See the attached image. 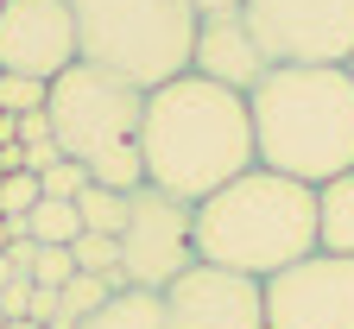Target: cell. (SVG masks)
Segmentation results:
<instances>
[{
    "instance_id": "6da1fadb",
    "label": "cell",
    "mask_w": 354,
    "mask_h": 329,
    "mask_svg": "<svg viewBox=\"0 0 354 329\" xmlns=\"http://www.w3.org/2000/svg\"><path fill=\"white\" fill-rule=\"evenodd\" d=\"M140 159H146V184H158V190L184 197V203H203L228 177L259 165L247 96H234V89H221L196 70L146 89Z\"/></svg>"
},
{
    "instance_id": "7a4b0ae2",
    "label": "cell",
    "mask_w": 354,
    "mask_h": 329,
    "mask_svg": "<svg viewBox=\"0 0 354 329\" xmlns=\"http://www.w3.org/2000/svg\"><path fill=\"white\" fill-rule=\"evenodd\" d=\"M253 159L297 184L354 171V82L342 64H272L253 82Z\"/></svg>"
},
{
    "instance_id": "3957f363",
    "label": "cell",
    "mask_w": 354,
    "mask_h": 329,
    "mask_svg": "<svg viewBox=\"0 0 354 329\" xmlns=\"http://www.w3.org/2000/svg\"><path fill=\"white\" fill-rule=\"evenodd\" d=\"M304 254H317V184L253 165L196 203V260L272 278Z\"/></svg>"
},
{
    "instance_id": "277c9868",
    "label": "cell",
    "mask_w": 354,
    "mask_h": 329,
    "mask_svg": "<svg viewBox=\"0 0 354 329\" xmlns=\"http://www.w3.org/2000/svg\"><path fill=\"white\" fill-rule=\"evenodd\" d=\"M51 133L64 159L88 165L95 184L114 190H140L146 184V159H140V127H146V89L127 82L102 64H70L64 76H51Z\"/></svg>"
},
{
    "instance_id": "5b68a950",
    "label": "cell",
    "mask_w": 354,
    "mask_h": 329,
    "mask_svg": "<svg viewBox=\"0 0 354 329\" xmlns=\"http://www.w3.org/2000/svg\"><path fill=\"white\" fill-rule=\"evenodd\" d=\"M76 57L102 64L140 89H158L190 70L196 7L190 0H70Z\"/></svg>"
},
{
    "instance_id": "8992f818",
    "label": "cell",
    "mask_w": 354,
    "mask_h": 329,
    "mask_svg": "<svg viewBox=\"0 0 354 329\" xmlns=\"http://www.w3.org/2000/svg\"><path fill=\"white\" fill-rule=\"evenodd\" d=\"M196 260V203L140 184L127 203V228H120V272L127 285H152L165 292L177 272Z\"/></svg>"
},
{
    "instance_id": "52a82bcc",
    "label": "cell",
    "mask_w": 354,
    "mask_h": 329,
    "mask_svg": "<svg viewBox=\"0 0 354 329\" xmlns=\"http://www.w3.org/2000/svg\"><path fill=\"white\" fill-rule=\"evenodd\" d=\"M241 13L272 64H342L354 51V0H247Z\"/></svg>"
},
{
    "instance_id": "ba28073f",
    "label": "cell",
    "mask_w": 354,
    "mask_h": 329,
    "mask_svg": "<svg viewBox=\"0 0 354 329\" xmlns=\"http://www.w3.org/2000/svg\"><path fill=\"white\" fill-rule=\"evenodd\" d=\"M266 329H354V260L304 254L266 278Z\"/></svg>"
},
{
    "instance_id": "9c48e42d",
    "label": "cell",
    "mask_w": 354,
    "mask_h": 329,
    "mask_svg": "<svg viewBox=\"0 0 354 329\" xmlns=\"http://www.w3.org/2000/svg\"><path fill=\"white\" fill-rule=\"evenodd\" d=\"M158 298L171 329H266V278L215 260H190Z\"/></svg>"
},
{
    "instance_id": "30bf717a",
    "label": "cell",
    "mask_w": 354,
    "mask_h": 329,
    "mask_svg": "<svg viewBox=\"0 0 354 329\" xmlns=\"http://www.w3.org/2000/svg\"><path fill=\"white\" fill-rule=\"evenodd\" d=\"M76 64L70 0H0V70L51 82Z\"/></svg>"
},
{
    "instance_id": "8fae6325",
    "label": "cell",
    "mask_w": 354,
    "mask_h": 329,
    "mask_svg": "<svg viewBox=\"0 0 354 329\" xmlns=\"http://www.w3.org/2000/svg\"><path fill=\"white\" fill-rule=\"evenodd\" d=\"M190 70L234 89V96H253V82L272 70V57H266V44L253 38L247 13L228 7V13H196V44H190Z\"/></svg>"
},
{
    "instance_id": "7c38bea8",
    "label": "cell",
    "mask_w": 354,
    "mask_h": 329,
    "mask_svg": "<svg viewBox=\"0 0 354 329\" xmlns=\"http://www.w3.org/2000/svg\"><path fill=\"white\" fill-rule=\"evenodd\" d=\"M76 329H171V323H165V298L152 285H120V292H108L95 310H88Z\"/></svg>"
},
{
    "instance_id": "4fadbf2b",
    "label": "cell",
    "mask_w": 354,
    "mask_h": 329,
    "mask_svg": "<svg viewBox=\"0 0 354 329\" xmlns=\"http://www.w3.org/2000/svg\"><path fill=\"white\" fill-rule=\"evenodd\" d=\"M317 247L354 260V171L317 184Z\"/></svg>"
},
{
    "instance_id": "5bb4252c",
    "label": "cell",
    "mask_w": 354,
    "mask_h": 329,
    "mask_svg": "<svg viewBox=\"0 0 354 329\" xmlns=\"http://www.w3.org/2000/svg\"><path fill=\"white\" fill-rule=\"evenodd\" d=\"M26 234H32V241H44V247H70L76 234H82V215H76V203H64V197H38V203L26 209Z\"/></svg>"
},
{
    "instance_id": "9a60e30c",
    "label": "cell",
    "mask_w": 354,
    "mask_h": 329,
    "mask_svg": "<svg viewBox=\"0 0 354 329\" xmlns=\"http://www.w3.org/2000/svg\"><path fill=\"white\" fill-rule=\"evenodd\" d=\"M127 203H133V190H114V184H88V190L76 197V215H82V228H88V234H120V228H127Z\"/></svg>"
},
{
    "instance_id": "2e32d148",
    "label": "cell",
    "mask_w": 354,
    "mask_h": 329,
    "mask_svg": "<svg viewBox=\"0 0 354 329\" xmlns=\"http://www.w3.org/2000/svg\"><path fill=\"white\" fill-rule=\"evenodd\" d=\"M108 292H120L114 278H102V272H76L70 285H57V323H51V329H76L88 310L108 298Z\"/></svg>"
},
{
    "instance_id": "e0dca14e",
    "label": "cell",
    "mask_w": 354,
    "mask_h": 329,
    "mask_svg": "<svg viewBox=\"0 0 354 329\" xmlns=\"http://www.w3.org/2000/svg\"><path fill=\"white\" fill-rule=\"evenodd\" d=\"M70 254H76V272H102V278H114V285H127V272H120V234H76L70 241Z\"/></svg>"
},
{
    "instance_id": "ac0fdd59",
    "label": "cell",
    "mask_w": 354,
    "mask_h": 329,
    "mask_svg": "<svg viewBox=\"0 0 354 329\" xmlns=\"http://www.w3.org/2000/svg\"><path fill=\"white\" fill-rule=\"evenodd\" d=\"M26 272H32V285H70L76 278V254L70 247H44V241H32V260H26Z\"/></svg>"
},
{
    "instance_id": "d6986e66",
    "label": "cell",
    "mask_w": 354,
    "mask_h": 329,
    "mask_svg": "<svg viewBox=\"0 0 354 329\" xmlns=\"http://www.w3.org/2000/svg\"><path fill=\"white\" fill-rule=\"evenodd\" d=\"M44 102H51V82L19 76V70H0V108H7V114H32Z\"/></svg>"
},
{
    "instance_id": "ffe728a7",
    "label": "cell",
    "mask_w": 354,
    "mask_h": 329,
    "mask_svg": "<svg viewBox=\"0 0 354 329\" xmlns=\"http://www.w3.org/2000/svg\"><path fill=\"white\" fill-rule=\"evenodd\" d=\"M38 197H44L38 171H7V177H0V215H26Z\"/></svg>"
},
{
    "instance_id": "44dd1931",
    "label": "cell",
    "mask_w": 354,
    "mask_h": 329,
    "mask_svg": "<svg viewBox=\"0 0 354 329\" xmlns=\"http://www.w3.org/2000/svg\"><path fill=\"white\" fill-rule=\"evenodd\" d=\"M38 184H44V197H64V203H76V197H82L95 177H88V165H76V159H57V165L44 171Z\"/></svg>"
},
{
    "instance_id": "7402d4cb",
    "label": "cell",
    "mask_w": 354,
    "mask_h": 329,
    "mask_svg": "<svg viewBox=\"0 0 354 329\" xmlns=\"http://www.w3.org/2000/svg\"><path fill=\"white\" fill-rule=\"evenodd\" d=\"M0 317H32V272H13L0 292Z\"/></svg>"
},
{
    "instance_id": "603a6c76",
    "label": "cell",
    "mask_w": 354,
    "mask_h": 329,
    "mask_svg": "<svg viewBox=\"0 0 354 329\" xmlns=\"http://www.w3.org/2000/svg\"><path fill=\"white\" fill-rule=\"evenodd\" d=\"M13 139H19V146H38V139H57V133H51V114H44V108L19 114V133H13Z\"/></svg>"
},
{
    "instance_id": "cb8c5ba5",
    "label": "cell",
    "mask_w": 354,
    "mask_h": 329,
    "mask_svg": "<svg viewBox=\"0 0 354 329\" xmlns=\"http://www.w3.org/2000/svg\"><path fill=\"white\" fill-rule=\"evenodd\" d=\"M19 152H26V171H38V177L64 159V146H57V139H38V146H19Z\"/></svg>"
},
{
    "instance_id": "d4e9b609",
    "label": "cell",
    "mask_w": 354,
    "mask_h": 329,
    "mask_svg": "<svg viewBox=\"0 0 354 329\" xmlns=\"http://www.w3.org/2000/svg\"><path fill=\"white\" fill-rule=\"evenodd\" d=\"M196 13H228V7H247V0H190Z\"/></svg>"
},
{
    "instance_id": "484cf974",
    "label": "cell",
    "mask_w": 354,
    "mask_h": 329,
    "mask_svg": "<svg viewBox=\"0 0 354 329\" xmlns=\"http://www.w3.org/2000/svg\"><path fill=\"white\" fill-rule=\"evenodd\" d=\"M13 272H26V266H13V254L0 247V292H7V278H13Z\"/></svg>"
},
{
    "instance_id": "4316f807",
    "label": "cell",
    "mask_w": 354,
    "mask_h": 329,
    "mask_svg": "<svg viewBox=\"0 0 354 329\" xmlns=\"http://www.w3.org/2000/svg\"><path fill=\"white\" fill-rule=\"evenodd\" d=\"M0 329H44V323H32V317H7Z\"/></svg>"
},
{
    "instance_id": "83f0119b",
    "label": "cell",
    "mask_w": 354,
    "mask_h": 329,
    "mask_svg": "<svg viewBox=\"0 0 354 329\" xmlns=\"http://www.w3.org/2000/svg\"><path fill=\"white\" fill-rule=\"evenodd\" d=\"M342 70H348V82H354V51H348V57H342Z\"/></svg>"
},
{
    "instance_id": "f1b7e54d",
    "label": "cell",
    "mask_w": 354,
    "mask_h": 329,
    "mask_svg": "<svg viewBox=\"0 0 354 329\" xmlns=\"http://www.w3.org/2000/svg\"><path fill=\"white\" fill-rule=\"evenodd\" d=\"M0 323H7V317H0Z\"/></svg>"
}]
</instances>
